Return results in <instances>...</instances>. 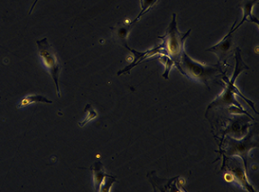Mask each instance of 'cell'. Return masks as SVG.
<instances>
[{"label":"cell","mask_w":259,"mask_h":192,"mask_svg":"<svg viewBox=\"0 0 259 192\" xmlns=\"http://www.w3.org/2000/svg\"><path fill=\"white\" fill-rule=\"evenodd\" d=\"M236 23H237V20H236V22L232 26L230 31L223 37V39L220 41V43H218L216 46L206 49V51L213 52V53L217 55V57L219 58V61H220L219 63L221 65L222 67L227 65V61L229 60V58L233 54H235V50H236V47L235 46L233 34L236 31Z\"/></svg>","instance_id":"obj_6"},{"label":"cell","mask_w":259,"mask_h":192,"mask_svg":"<svg viewBox=\"0 0 259 192\" xmlns=\"http://www.w3.org/2000/svg\"><path fill=\"white\" fill-rule=\"evenodd\" d=\"M84 112L86 114V117L82 121V122H79L78 125L80 127H84L85 125H86V123L89 122V121H91V120H93L94 118L97 117V112L95 111L93 107L90 105V104H87L86 105V108H85V110H84Z\"/></svg>","instance_id":"obj_15"},{"label":"cell","mask_w":259,"mask_h":192,"mask_svg":"<svg viewBox=\"0 0 259 192\" xmlns=\"http://www.w3.org/2000/svg\"><path fill=\"white\" fill-rule=\"evenodd\" d=\"M258 2V0H243L242 4L240 5L241 9L243 10V17L240 21V23L236 26V29L237 30L244 22H251V23L256 24L259 25V20L253 16V7L255 6V4Z\"/></svg>","instance_id":"obj_9"},{"label":"cell","mask_w":259,"mask_h":192,"mask_svg":"<svg viewBox=\"0 0 259 192\" xmlns=\"http://www.w3.org/2000/svg\"><path fill=\"white\" fill-rule=\"evenodd\" d=\"M226 149L224 150V153L228 157L232 156H240L244 160L245 169H247V160H248V154L250 153L252 148L258 147L257 141L254 140L253 132L250 131L248 135L245 137V139L237 140L233 139L232 137H226Z\"/></svg>","instance_id":"obj_5"},{"label":"cell","mask_w":259,"mask_h":192,"mask_svg":"<svg viewBox=\"0 0 259 192\" xmlns=\"http://www.w3.org/2000/svg\"><path fill=\"white\" fill-rule=\"evenodd\" d=\"M157 2L158 0H141V13H140V15L138 16V17H136V18L134 19L133 21L131 22V24L134 25L136 22H138L141 16H143L144 14L148 13L150 10L152 9V7H153Z\"/></svg>","instance_id":"obj_14"},{"label":"cell","mask_w":259,"mask_h":192,"mask_svg":"<svg viewBox=\"0 0 259 192\" xmlns=\"http://www.w3.org/2000/svg\"><path fill=\"white\" fill-rule=\"evenodd\" d=\"M190 32L191 30L185 33H181L179 31L177 25V15L173 14L171 23L169 24L168 28L166 29L165 35L159 37L163 41V43L160 45L162 49L161 54L169 56L175 62L180 61L184 51V43Z\"/></svg>","instance_id":"obj_3"},{"label":"cell","mask_w":259,"mask_h":192,"mask_svg":"<svg viewBox=\"0 0 259 192\" xmlns=\"http://www.w3.org/2000/svg\"><path fill=\"white\" fill-rule=\"evenodd\" d=\"M175 67L182 75L196 83H200L209 88V83L214 78L220 76L222 73V66L218 63L215 66L205 65L190 58L188 54L183 51L181 60L176 62Z\"/></svg>","instance_id":"obj_2"},{"label":"cell","mask_w":259,"mask_h":192,"mask_svg":"<svg viewBox=\"0 0 259 192\" xmlns=\"http://www.w3.org/2000/svg\"><path fill=\"white\" fill-rule=\"evenodd\" d=\"M132 24L126 25V24L119 23L118 26L114 29L113 31V37L115 39V41L122 45V46H126L127 45V35L130 31V29L132 28Z\"/></svg>","instance_id":"obj_11"},{"label":"cell","mask_w":259,"mask_h":192,"mask_svg":"<svg viewBox=\"0 0 259 192\" xmlns=\"http://www.w3.org/2000/svg\"><path fill=\"white\" fill-rule=\"evenodd\" d=\"M159 59H160L161 62H163V63L165 65V72H164V74H163V77L168 80L169 73H170V71L172 70L173 67H175L176 62L173 61L172 59H171L169 56L165 55V54H160Z\"/></svg>","instance_id":"obj_13"},{"label":"cell","mask_w":259,"mask_h":192,"mask_svg":"<svg viewBox=\"0 0 259 192\" xmlns=\"http://www.w3.org/2000/svg\"><path fill=\"white\" fill-rule=\"evenodd\" d=\"M125 47H126L130 52H132L134 54V61L130 65V66H128V67H126L125 70H120L118 72V76L120 75H123V74H127V73H129L130 72V70L133 69L134 67H136L137 65H139V63H141V61H144V60H147L148 58L150 57H152V56H154V55H157V54L162 53V49H161V47L160 46H155L154 48H152V49H149V50H147V51H145V52H138V51H136V50H134L132 48H130L129 46L126 45Z\"/></svg>","instance_id":"obj_8"},{"label":"cell","mask_w":259,"mask_h":192,"mask_svg":"<svg viewBox=\"0 0 259 192\" xmlns=\"http://www.w3.org/2000/svg\"><path fill=\"white\" fill-rule=\"evenodd\" d=\"M37 102L53 103V100H48L46 97H44L42 95H28V96L24 97L23 99L18 102L16 107L18 109L19 108H25L32 105L33 103H37Z\"/></svg>","instance_id":"obj_12"},{"label":"cell","mask_w":259,"mask_h":192,"mask_svg":"<svg viewBox=\"0 0 259 192\" xmlns=\"http://www.w3.org/2000/svg\"><path fill=\"white\" fill-rule=\"evenodd\" d=\"M90 170L92 172V177H93L95 191H101V187L105 179L110 175L106 173L105 168L100 161L95 162L94 164L91 166Z\"/></svg>","instance_id":"obj_10"},{"label":"cell","mask_w":259,"mask_h":192,"mask_svg":"<svg viewBox=\"0 0 259 192\" xmlns=\"http://www.w3.org/2000/svg\"><path fill=\"white\" fill-rule=\"evenodd\" d=\"M235 54H236V70L234 72V75L231 79H228L226 76H223V81H224V91L220 94V96L213 101L212 103L209 104V106L206 109L205 112V116L208 114V112L212 109L215 108H221V107H229L230 105H235V107L238 108L240 110H243L241 105L237 102L236 99V95H239L241 98H243V100H246L250 105H251V108L255 111L254 109V105L253 103L247 100L241 93L239 92L238 88L236 87V81L238 75L243 72L244 70H249V68L245 65L243 61V59L241 57V51L238 47H236L235 50ZM256 112V111H255Z\"/></svg>","instance_id":"obj_1"},{"label":"cell","mask_w":259,"mask_h":192,"mask_svg":"<svg viewBox=\"0 0 259 192\" xmlns=\"http://www.w3.org/2000/svg\"><path fill=\"white\" fill-rule=\"evenodd\" d=\"M227 173L226 175L231 178L229 181H236L237 184H240L247 191H255V189L249 183L246 176V169L243 168L244 163L235 158H231L228 162Z\"/></svg>","instance_id":"obj_7"},{"label":"cell","mask_w":259,"mask_h":192,"mask_svg":"<svg viewBox=\"0 0 259 192\" xmlns=\"http://www.w3.org/2000/svg\"><path fill=\"white\" fill-rule=\"evenodd\" d=\"M37 1H38V0H35V2H34V3H33V5H32V8H31V10H30V12H29V14H30V15H31V14H32V10H33V9H34V6H35V4H36V3H37Z\"/></svg>","instance_id":"obj_16"},{"label":"cell","mask_w":259,"mask_h":192,"mask_svg":"<svg viewBox=\"0 0 259 192\" xmlns=\"http://www.w3.org/2000/svg\"><path fill=\"white\" fill-rule=\"evenodd\" d=\"M36 45H37L38 52H39L42 62L55 82L57 97L61 98L60 87H59V77H60V73H61V66H60V62L57 58V55L54 50V47L49 45L46 37L36 41Z\"/></svg>","instance_id":"obj_4"}]
</instances>
